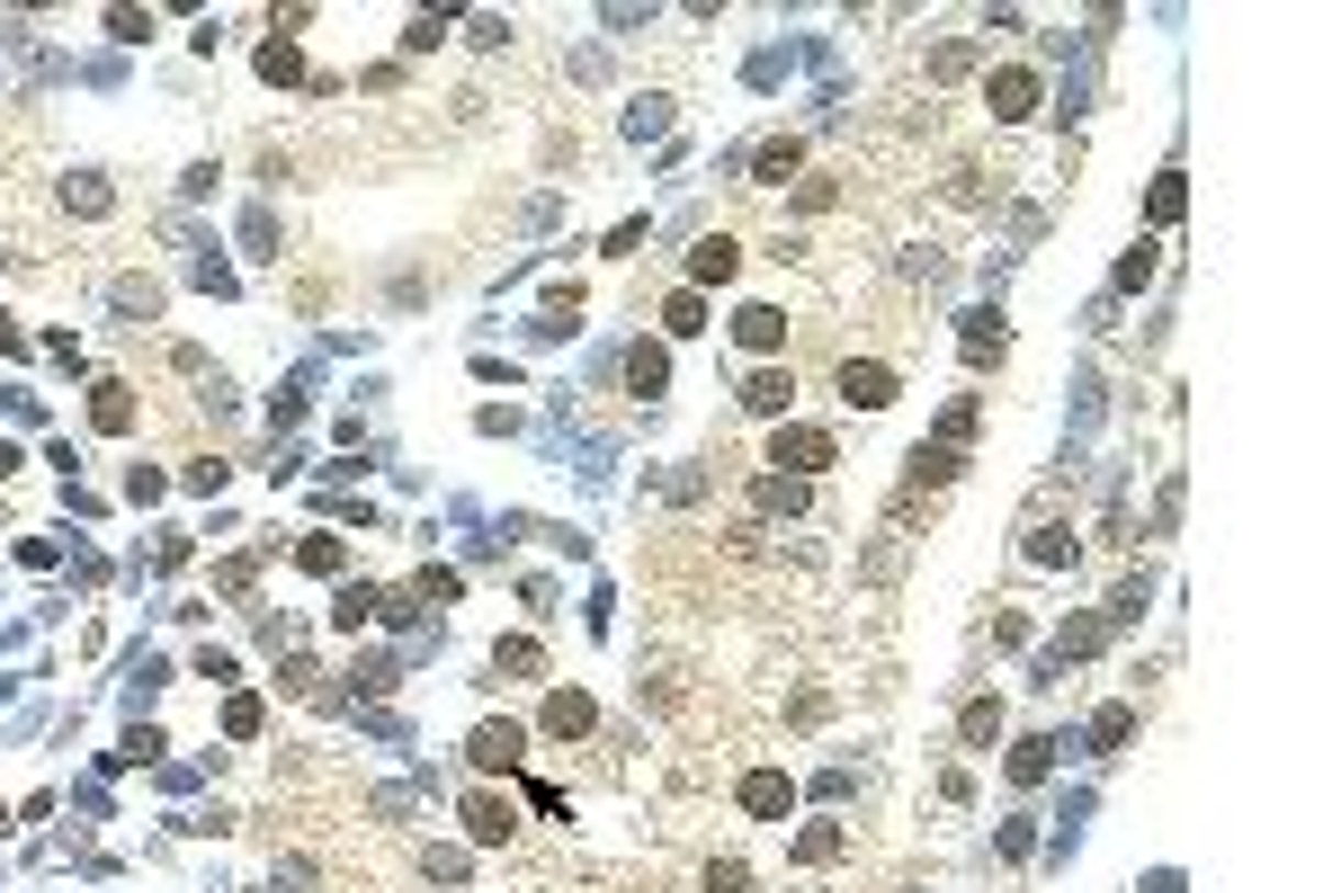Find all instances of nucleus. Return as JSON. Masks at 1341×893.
Segmentation results:
<instances>
[{
  "instance_id": "1",
  "label": "nucleus",
  "mask_w": 1341,
  "mask_h": 893,
  "mask_svg": "<svg viewBox=\"0 0 1341 893\" xmlns=\"http://www.w3.org/2000/svg\"><path fill=\"white\" fill-rule=\"evenodd\" d=\"M841 402H850V411H886V402H895V367L850 358V367H841Z\"/></svg>"
},
{
  "instance_id": "2",
  "label": "nucleus",
  "mask_w": 1341,
  "mask_h": 893,
  "mask_svg": "<svg viewBox=\"0 0 1341 893\" xmlns=\"http://www.w3.org/2000/svg\"><path fill=\"white\" fill-rule=\"evenodd\" d=\"M769 465H787V483H796V473H823L832 465V438L823 429H778L769 438Z\"/></svg>"
},
{
  "instance_id": "3",
  "label": "nucleus",
  "mask_w": 1341,
  "mask_h": 893,
  "mask_svg": "<svg viewBox=\"0 0 1341 893\" xmlns=\"http://www.w3.org/2000/svg\"><path fill=\"white\" fill-rule=\"evenodd\" d=\"M984 99H993V116H1001V125H1020V116L1038 108V81H1029V72H993V81H984Z\"/></svg>"
},
{
  "instance_id": "4",
  "label": "nucleus",
  "mask_w": 1341,
  "mask_h": 893,
  "mask_svg": "<svg viewBox=\"0 0 1341 893\" xmlns=\"http://www.w3.org/2000/svg\"><path fill=\"white\" fill-rule=\"evenodd\" d=\"M733 268H743V250H733V242H698V250H689V278H698V287H724Z\"/></svg>"
},
{
  "instance_id": "5",
  "label": "nucleus",
  "mask_w": 1341,
  "mask_h": 893,
  "mask_svg": "<svg viewBox=\"0 0 1341 893\" xmlns=\"http://www.w3.org/2000/svg\"><path fill=\"white\" fill-rule=\"evenodd\" d=\"M733 331H743V349H778V339H787V313H769V304H743V313H733Z\"/></svg>"
},
{
  "instance_id": "6",
  "label": "nucleus",
  "mask_w": 1341,
  "mask_h": 893,
  "mask_svg": "<svg viewBox=\"0 0 1341 893\" xmlns=\"http://www.w3.org/2000/svg\"><path fill=\"white\" fill-rule=\"evenodd\" d=\"M465 831H475V840H510V804L501 795H465Z\"/></svg>"
},
{
  "instance_id": "7",
  "label": "nucleus",
  "mask_w": 1341,
  "mask_h": 893,
  "mask_svg": "<svg viewBox=\"0 0 1341 893\" xmlns=\"http://www.w3.org/2000/svg\"><path fill=\"white\" fill-rule=\"evenodd\" d=\"M546 733H564V741L590 733V697H581V689H555V697H546Z\"/></svg>"
},
{
  "instance_id": "8",
  "label": "nucleus",
  "mask_w": 1341,
  "mask_h": 893,
  "mask_svg": "<svg viewBox=\"0 0 1341 893\" xmlns=\"http://www.w3.org/2000/svg\"><path fill=\"white\" fill-rule=\"evenodd\" d=\"M475 760L484 769H519V724H484L475 733Z\"/></svg>"
},
{
  "instance_id": "9",
  "label": "nucleus",
  "mask_w": 1341,
  "mask_h": 893,
  "mask_svg": "<svg viewBox=\"0 0 1341 893\" xmlns=\"http://www.w3.org/2000/svg\"><path fill=\"white\" fill-rule=\"evenodd\" d=\"M743 804H752V813H787V778H769V769L743 778Z\"/></svg>"
},
{
  "instance_id": "10",
  "label": "nucleus",
  "mask_w": 1341,
  "mask_h": 893,
  "mask_svg": "<svg viewBox=\"0 0 1341 893\" xmlns=\"http://www.w3.org/2000/svg\"><path fill=\"white\" fill-rule=\"evenodd\" d=\"M662 331H671V339H689V331H707V313H698V295H671V304H662Z\"/></svg>"
},
{
  "instance_id": "11",
  "label": "nucleus",
  "mask_w": 1341,
  "mask_h": 893,
  "mask_svg": "<svg viewBox=\"0 0 1341 893\" xmlns=\"http://www.w3.org/2000/svg\"><path fill=\"white\" fill-rule=\"evenodd\" d=\"M90 421H99V429H125V421H134V402H125V384H99V402H90Z\"/></svg>"
},
{
  "instance_id": "12",
  "label": "nucleus",
  "mask_w": 1341,
  "mask_h": 893,
  "mask_svg": "<svg viewBox=\"0 0 1341 893\" xmlns=\"http://www.w3.org/2000/svg\"><path fill=\"white\" fill-rule=\"evenodd\" d=\"M743 402L761 411V421H778V411H787V376H752V393H743Z\"/></svg>"
},
{
  "instance_id": "13",
  "label": "nucleus",
  "mask_w": 1341,
  "mask_h": 893,
  "mask_svg": "<svg viewBox=\"0 0 1341 893\" xmlns=\"http://www.w3.org/2000/svg\"><path fill=\"white\" fill-rule=\"evenodd\" d=\"M627 376H635V393H662V376H671V358H662V349H635V358H627Z\"/></svg>"
},
{
  "instance_id": "14",
  "label": "nucleus",
  "mask_w": 1341,
  "mask_h": 893,
  "mask_svg": "<svg viewBox=\"0 0 1341 893\" xmlns=\"http://www.w3.org/2000/svg\"><path fill=\"white\" fill-rule=\"evenodd\" d=\"M536 661H546V652H536V644H528V635H510V644H501V652H492V670H519V679H528V670H536Z\"/></svg>"
},
{
  "instance_id": "15",
  "label": "nucleus",
  "mask_w": 1341,
  "mask_h": 893,
  "mask_svg": "<svg viewBox=\"0 0 1341 893\" xmlns=\"http://www.w3.org/2000/svg\"><path fill=\"white\" fill-rule=\"evenodd\" d=\"M1029 555H1038V563H1064V555H1073V527H1038Z\"/></svg>"
},
{
  "instance_id": "16",
  "label": "nucleus",
  "mask_w": 1341,
  "mask_h": 893,
  "mask_svg": "<svg viewBox=\"0 0 1341 893\" xmlns=\"http://www.w3.org/2000/svg\"><path fill=\"white\" fill-rule=\"evenodd\" d=\"M331 616H341V626H350V635H358V626H367V616H376V590H341V607H331Z\"/></svg>"
},
{
  "instance_id": "17",
  "label": "nucleus",
  "mask_w": 1341,
  "mask_h": 893,
  "mask_svg": "<svg viewBox=\"0 0 1341 893\" xmlns=\"http://www.w3.org/2000/svg\"><path fill=\"white\" fill-rule=\"evenodd\" d=\"M259 72L268 81H296V45H259Z\"/></svg>"
},
{
  "instance_id": "18",
  "label": "nucleus",
  "mask_w": 1341,
  "mask_h": 893,
  "mask_svg": "<svg viewBox=\"0 0 1341 893\" xmlns=\"http://www.w3.org/2000/svg\"><path fill=\"white\" fill-rule=\"evenodd\" d=\"M993 733H1001V706H993V697H984V706H966V741H993Z\"/></svg>"
},
{
  "instance_id": "19",
  "label": "nucleus",
  "mask_w": 1341,
  "mask_h": 893,
  "mask_svg": "<svg viewBox=\"0 0 1341 893\" xmlns=\"http://www.w3.org/2000/svg\"><path fill=\"white\" fill-rule=\"evenodd\" d=\"M304 572H341V545H331V536H304Z\"/></svg>"
},
{
  "instance_id": "20",
  "label": "nucleus",
  "mask_w": 1341,
  "mask_h": 893,
  "mask_svg": "<svg viewBox=\"0 0 1341 893\" xmlns=\"http://www.w3.org/2000/svg\"><path fill=\"white\" fill-rule=\"evenodd\" d=\"M743 884H752V875L733 867V858H716V867H707V893H743Z\"/></svg>"
},
{
  "instance_id": "21",
  "label": "nucleus",
  "mask_w": 1341,
  "mask_h": 893,
  "mask_svg": "<svg viewBox=\"0 0 1341 893\" xmlns=\"http://www.w3.org/2000/svg\"><path fill=\"white\" fill-rule=\"evenodd\" d=\"M761 501H769V510H805V483H787V473H778V483H761Z\"/></svg>"
},
{
  "instance_id": "22",
  "label": "nucleus",
  "mask_w": 1341,
  "mask_h": 893,
  "mask_svg": "<svg viewBox=\"0 0 1341 893\" xmlns=\"http://www.w3.org/2000/svg\"><path fill=\"white\" fill-rule=\"evenodd\" d=\"M796 170V144H761V179H787Z\"/></svg>"
}]
</instances>
